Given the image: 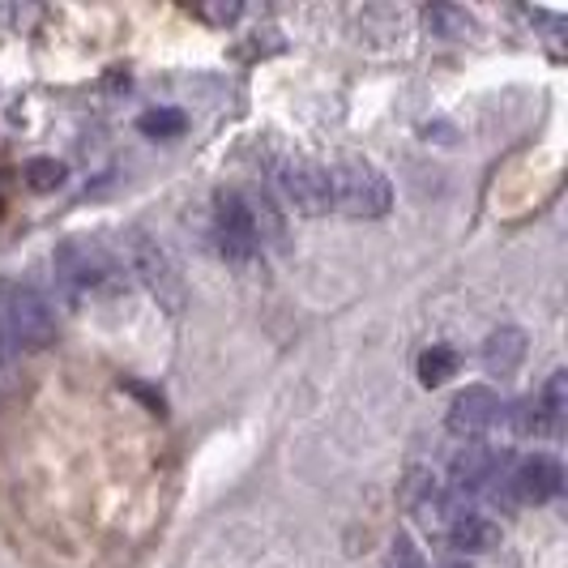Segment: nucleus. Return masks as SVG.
Here are the masks:
<instances>
[{"label": "nucleus", "mask_w": 568, "mask_h": 568, "mask_svg": "<svg viewBox=\"0 0 568 568\" xmlns=\"http://www.w3.org/2000/svg\"><path fill=\"white\" fill-rule=\"evenodd\" d=\"M57 338V313L43 291L27 283H0V364H13Z\"/></svg>", "instance_id": "2"}, {"label": "nucleus", "mask_w": 568, "mask_h": 568, "mask_svg": "<svg viewBox=\"0 0 568 568\" xmlns=\"http://www.w3.org/2000/svg\"><path fill=\"white\" fill-rule=\"evenodd\" d=\"M445 535H449V542H454V547L470 551V556H479V551H491V547L500 542V526H496V521H487L484 513L462 509Z\"/></svg>", "instance_id": "10"}, {"label": "nucleus", "mask_w": 568, "mask_h": 568, "mask_svg": "<svg viewBox=\"0 0 568 568\" xmlns=\"http://www.w3.org/2000/svg\"><path fill=\"white\" fill-rule=\"evenodd\" d=\"M22 180H27L34 193H52V189L64 184V163H57V159H30Z\"/></svg>", "instance_id": "15"}, {"label": "nucleus", "mask_w": 568, "mask_h": 568, "mask_svg": "<svg viewBox=\"0 0 568 568\" xmlns=\"http://www.w3.org/2000/svg\"><path fill=\"white\" fill-rule=\"evenodd\" d=\"M526 355V334L521 329H496L491 338L484 342V368L496 372V376H509Z\"/></svg>", "instance_id": "11"}, {"label": "nucleus", "mask_w": 568, "mask_h": 568, "mask_svg": "<svg viewBox=\"0 0 568 568\" xmlns=\"http://www.w3.org/2000/svg\"><path fill=\"white\" fill-rule=\"evenodd\" d=\"M491 424H500V398L487 389V385H470L462 389L449 406V432L462 436V440H475L484 436Z\"/></svg>", "instance_id": "8"}, {"label": "nucleus", "mask_w": 568, "mask_h": 568, "mask_svg": "<svg viewBox=\"0 0 568 568\" xmlns=\"http://www.w3.org/2000/svg\"><path fill=\"white\" fill-rule=\"evenodd\" d=\"M394 568H424L419 565V556H415V547H410V539L394 542Z\"/></svg>", "instance_id": "17"}, {"label": "nucleus", "mask_w": 568, "mask_h": 568, "mask_svg": "<svg viewBox=\"0 0 568 568\" xmlns=\"http://www.w3.org/2000/svg\"><path fill=\"white\" fill-rule=\"evenodd\" d=\"M57 274L78 291H108L120 283V261L99 240L69 235L57 248Z\"/></svg>", "instance_id": "5"}, {"label": "nucleus", "mask_w": 568, "mask_h": 568, "mask_svg": "<svg viewBox=\"0 0 568 568\" xmlns=\"http://www.w3.org/2000/svg\"><path fill=\"white\" fill-rule=\"evenodd\" d=\"M445 568H470V565H466V560H454V565H445Z\"/></svg>", "instance_id": "18"}, {"label": "nucleus", "mask_w": 568, "mask_h": 568, "mask_svg": "<svg viewBox=\"0 0 568 568\" xmlns=\"http://www.w3.org/2000/svg\"><path fill=\"white\" fill-rule=\"evenodd\" d=\"M500 462H505V457L484 449V445H466V449L454 457V470H449V475H454V491H479V487H487L496 479Z\"/></svg>", "instance_id": "9"}, {"label": "nucleus", "mask_w": 568, "mask_h": 568, "mask_svg": "<svg viewBox=\"0 0 568 568\" xmlns=\"http://www.w3.org/2000/svg\"><path fill=\"white\" fill-rule=\"evenodd\" d=\"M424 22L440 39H466V34H475V18L466 9H454V4H432L424 13Z\"/></svg>", "instance_id": "12"}, {"label": "nucleus", "mask_w": 568, "mask_h": 568, "mask_svg": "<svg viewBox=\"0 0 568 568\" xmlns=\"http://www.w3.org/2000/svg\"><path fill=\"white\" fill-rule=\"evenodd\" d=\"M124 256H129V270L142 278V286L168 308V313H180V308H184V300H189L184 274H180L175 256H171L159 240H150L145 231H133L129 244H124Z\"/></svg>", "instance_id": "3"}, {"label": "nucleus", "mask_w": 568, "mask_h": 568, "mask_svg": "<svg viewBox=\"0 0 568 568\" xmlns=\"http://www.w3.org/2000/svg\"><path fill=\"white\" fill-rule=\"evenodd\" d=\"M449 376H457V351L454 346H427L424 355H419V381H424L427 389H436Z\"/></svg>", "instance_id": "13"}, {"label": "nucleus", "mask_w": 568, "mask_h": 568, "mask_svg": "<svg viewBox=\"0 0 568 568\" xmlns=\"http://www.w3.org/2000/svg\"><path fill=\"white\" fill-rule=\"evenodd\" d=\"M214 240L231 261H248L265 244H283V219L265 197L248 189H227L214 201Z\"/></svg>", "instance_id": "1"}, {"label": "nucleus", "mask_w": 568, "mask_h": 568, "mask_svg": "<svg viewBox=\"0 0 568 568\" xmlns=\"http://www.w3.org/2000/svg\"><path fill=\"white\" fill-rule=\"evenodd\" d=\"M184 112H175V108H154V112H145L142 120H138V129H142L145 138H163V142H171V138H180L184 133Z\"/></svg>", "instance_id": "14"}, {"label": "nucleus", "mask_w": 568, "mask_h": 568, "mask_svg": "<svg viewBox=\"0 0 568 568\" xmlns=\"http://www.w3.org/2000/svg\"><path fill=\"white\" fill-rule=\"evenodd\" d=\"M197 18L227 27V22H235V18H240V4H197Z\"/></svg>", "instance_id": "16"}, {"label": "nucleus", "mask_w": 568, "mask_h": 568, "mask_svg": "<svg viewBox=\"0 0 568 568\" xmlns=\"http://www.w3.org/2000/svg\"><path fill=\"white\" fill-rule=\"evenodd\" d=\"M513 491H517V500H526V505H547V500H556L560 491H565V466L556 462V457H526V462H517L509 475Z\"/></svg>", "instance_id": "7"}, {"label": "nucleus", "mask_w": 568, "mask_h": 568, "mask_svg": "<svg viewBox=\"0 0 568 568\" xmlns=\"http://www.w3.org/2000/svg\"><path fill=\"white\" fill-rule=\"evenodd\" d=\"M0 205H4V180H0Z\"/></svg>", "instance_id": "19"}, {"label": "nucleus", "mask_w": 568, "mask_h": 568, "mask_svg": "<svg viewBox=\"0 0 568 568\" xmlns=\"http://www.w3.org/2000/svg\"><path fill=\"white\" fill-rule=\"evenodd\" d=\"M278 193L295 214H325L334 210V189H329V168H321L313 159H283L278 171Z\"/></svg>", "instance_id": "6"}, {"label": "nucleus", "mask_w": 568, "mask_h": 568, "mask_svg": "<svg viewBox=\"0 0 568 568\" xmlns=\"http://www.w3.org/2000/svg\"><path fill=\"white\" fill-rule=\"evenodd\" d=\"M329 189H334V205L351 219H381L394 201L389 180L364 159H342L338 168L329 171Z\"/></svg>", "instance_id": "4"}]
</instances>
